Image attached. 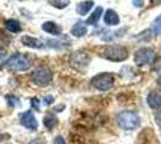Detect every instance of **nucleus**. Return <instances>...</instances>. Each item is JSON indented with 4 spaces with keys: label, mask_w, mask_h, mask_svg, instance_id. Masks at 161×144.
<instances>
[{
    "label": "nucleus",
    "mask_w": 161,
    "mask_h": 144,
    "mask_svg": "<svg viewBox=\"0 0 161 144\" xmlns=\"http://www.w3.org/2000/svg\"><path fill=\"white\" fill-rule=\"evenodd\" d=\"M48 3L52 6L57 7V8H65L70 5V0H48Z\"/></svg>",
    "instance_id": "obj_18"
},
{
    "label": "nucleus",
    "mask_w": 161,
    "mask_h": 144,
    "mask_svg": "<svg viewBox=\"0 0 161 144\" xmlns=\"http://www.w3.org/2000/svg\"><path fill=\"white\" fill-rule=\"evenodd\" d=\"M30 66H31V62L27 56L17 53V54L10 56L6 61L0 66V69L12 70V71H27L30 69Z\"/></svg>",
    "instance_id": "obj_2"
},
{
    "label": "nucleus",
    "mask_w": 161,
    "mask_h": 144,
    "mask_svg": "<svg viewBox=\"0 0 161 144\" xmlns=\"http://www.w3.org/2000/svg\"><path fill=\"white\" fill-rule=\"evenodd\" d=\"M87 33V23H84V22H77L71 29V35L75 36V37H83Z\"/></svg>",
    "instance_id": "obj_11"
},
{
    "label": "nucleus",
    "mask_w": 161,
    "mask_h": 144,
    "mask_svg": "<svg viewBox=\"0 0 161 144\" xmlns=\"http://www.w3.org/2000/svg\"><path fill=\"white\" fill-rule=\"evenodd\" d=\"M118 125L120 126L123 130L132 131L136 130L141 126V119L138 117L137 113L131 112V110H124L118 114L117 117Z\"/></svg>",
    "instance_id": "obj_1"
},
{
    "label": "nucleus",
    "mask_w": 161,
    "mask_h": 144,
    "mask_svg": "<svg viewBox=\"0 0 161 144\" xmlns=\"http://www.w3.org/2000/svg\"><path fill=\"white\" fill-rule=\"evenodd\" d=\"M154 119H155L156 125H158L159 127H161V110H159V112H156V113H155Z\"/></svg>",
    "instance_id": "obj_21"
},
{
    "label": "nucleus",
    "mask_w": 161,
    "mask_h": 144,
    "mask_svg": "<svg viewBox=\"0 0 161 144\" xmlns=\"http://www.w3.org/2000/svg\"><path fill=\"white\" fill-rule=\"evenodd\" d=\"M54 144H66V143H65L64 138L60 137V136H58V137L54 139Z\"/></svg>",
    "instance_id": "obj_24"
},
{
    "label": "nucleus",
    "mask_w": 161,
    "mask_h": 144,
    "mask_svg": "<svg viewBox=\"0 0 161 144\" xmlns=\"http://www.w3.org/2000/svg\"><path fill=\"white\" fill-rule=\"evenodd\" d=\"M103 21H105V24H107V25H111V27H114V25H118L119 24V16L118 13L114 11V10H107L106 11V13L103 16Z\"/></svg>",
    "instance_id": "obj_10"
},
{
    "label": "nucleus",
    "mask_w": 161,
    "mask_h": 144,
    "mask_svg": "<svg viewBox=\"0 0 161 144\" xmlns=\"http://www.w3.org/2000/svg\"><path fill=\"white\" fill-rule=\"evenodd\" d=\"M43 124H45V126L47 127L48 130H52L58 124V118L55 115H52V114H47L46 117L43 118Z\"/></svg>",
    "instance_id": "obj_17"
},
{
    "label": "nucleus",
    "mask_w": 161,
    "mask_h": 144,
    "mask_svg": "<svg viewBox=\"0 0 161 144\" xmlns=\"http://www.w3.org/2000/svg\"><path fill=\"white\" fill-rule=\"evenodd\" d=\"M161 3V0H153V4H159Z\"/></svg>",
    "instance_id": "obj_27"
},
{
    "label": "nucleus",
    "mask_w": 161,
    "mask_h": 144,
    "mask_svg": "<svg viewBox=\"0 0 161 144\" xmlns=\"http://www.w3.org/2000/svg\"><path fill=\"white\" fill-rule=\"evenodd\" d=\"M19 119H20V124H22L24 127H27L28 130H31V131L37 130L39 123H37L35 115H34L30 110H27V112L22 113L19 115Z\"/></svg>",
    "instance_id": "obj_8"
},
{
    "label": "nucleus",
    "mask_w": 161,
    "mask_h": 144,
    "mask_svg": "<svg viewBox=\"0 0 161 144\" xmlns=\"http://www.w3.org/2000/svg\"><path fill=\"white\" fill-rule=\"evenodd\" d=\"M102 12H103V8H102L101 6H97L94 11H93V13L88 17V19H87L86 23L89 24V25H96V24H97V22L100 21Z\"/></svg>",
    "instance_id": "obj_15"
},
{
    "label": "nucleus",
    "mask_w": 161,
    "mask_h": 144,
    "mask_svg": "<svg viewBox=\"0 0 161 144\" xmlns=\"http://www.w3.org/2000/svg\"><path fill=\"white\" fill-rule=\"evenodd\" d=\"M52 71L46 66H40L35 70L31 75L33 82L39 87H47L52 82Z\"/></svg>",
    "instance_id": "obj_5"
},
{
    "label": "nucleus",
    "mask_w": 161,
    "mask_h": 144,
    "mask_svg": "<svg viewBox=\"0 0 161 144\" xmlns=\"http://www.w3.org/2000/svg\"><path fill=\"white\" fill-rule=\"evenodd\" d=\"M39 102H40V101H39V100H37L36 97H34L33 100H31V106H33V107H34V108H35L36 110L40 109V107H39Z\"/></svg>",
    "instance_id": "obj_23"
},
{
    "label": "nucleus",
    "mask_w": 161,
    "mask_h": 144,
    "mask_svg": "<svg viewBox=\"0 0 161 144\" xmlns=\"http://www.w3.org/2000/svg\"><path fill=\"white\" fill-rule=\"evenodd\" d=\"M6 99L7 100H10V101H8V104H10V106H17V104H18V99H17V97H14V96H6Z\"/></svg>",
    "instance_id": "obj_20"
},
{
    "label": "nucleus",
    "mask_w": 161,
    "mask_h": 144,
    "mask_svg": "<svg viewBox=\"0 0 161 144\" xmlns=\"http://www.w3.org/2000/svg\"><path fill=\"white\" fill-rule=\"evenodd\" d=\"M53 96H46V97H45V99H43V101H45V103H46V104H51V103L53 102Z\"/></svg>",
    "instance_id": "obj_25"
},
{
    "label": "nucleus",
    "mask_w": 161,
    "mask_h": 144,
    "mask_svg": "<svg viewBox=\"0 0 161 144\" xmlns=\"http://www.w3.org/2000/svg\"><path fill=\"white\" fill-rule=\"evenodd\" d=\"M134 60L136 65H138V66H144L148 64H152L155 60V52L149 47H142L136 51Z\"/></svg>",
    "instance_id": "obj_6"
},
{
    "label": "nucleus",
    "mask_w": 161,
    "mask_h": 144,
    "mask_svg": "<svg viewBox=\"0 0 161 144\" xmlns=\"http://www.w3.org/2000/svg\"><path fill=\"white\" fill-rule=\"evenodd\" d=\"M113 84L114 77L112 73L108 72H102L92 78V85L100 91H107L113 87Z\"/></svg>",
    "instance_id": "obj_4"
},
{
    "label": "nucleus",
    "mask_w": 161,
    "mask_h": 144,
    "mask_svg": "<svg viewBox=\"0 0 161 144\" xmlns=\"http://www.w3.org/2000/svg\"><path fill=\"white\" fill-rule=\"evenodd\" d=\"M153 30H154V34L156 36L161 35V14L158 16L153 22Z\"/></svg>",
    "instance_id": "obj_19"
},
{
    "label": "nucleus",
    "mask_w": 161,
    "mask_h": 144,
    "mask_svg": "<svg viewBox=\"0 0 161 144\" xmlns=\"http://www.w3.org/2000/svg\"><path fill=\"white\" fill-rule=\"evenodd\" d=\"M22 43H23L24 46H27V47L35 48V49H41V48H43V43H42L40 40H37V39H35V37H31V36H28V35H24V36L22 37Z\"/></svg>",
    "instance_id": "obj_12"
},
{
    "label": "nucleus",
    "mask_w": 161,
    "mask_h": 144,
    "mask_svg": "<svg viewBox=\"0 0 161 144\" xmlns=\"http://www.w3.org/2000/svg\"><path fill=\"white\" fill-rule=\"evenodd\" d=\"M90 62V56L84 52H75L70 58V64L74 69L84 71Z\"/></svg>",
    "instance_id": "obj_7"
},
{
    "label": "nucleus",
    "mask_w": 161,
    "mask_h": 144,
    "mask_svg": "<svg viewBox=\"0 0 161 144\" xmlns=\"http://www.w3.org/2000/svg\"><path fill=\"white\" fill-rule=\"evenodd\" d=\"M6 28L8 31L11 33H20L22 31V27H20L19 22L16 19H7L6 21Z\"/></svg>",
    "instance_id": "obj_16"
},
{
    "label": "nucleus",
    "mask_w": 161,
    "mask_h": 144,
    "mask_svg": "<svg viewBox=\"0 0 161 144\" xmlns=\"http://www.w3.org/2000/svg\"><path fill=\"white\" fill-rule=\"evenodd\" d=\"M4 55H5V49L0 47V60L3 59V56H4Z\"/></svg>",
    "instance_id": "obj_26"
},
{
    "label": "nucleus",
    "mask_w": 161,
    "mask_h": 144,
    "mask_svg": "<svg viewBox=\"0 0 161 144\" xmlns=\"http://www.w3.org/2000/svg\"><path fill=\"white\" fill-rule=\"evenodd\" d=\"M42 30L46 31L51 35H60L61 34V28L54 23V22H45L42 24Z\"/></svg>",
    "instance_id": "obj_13"
},
{
    "label": "nucleus",
    "mask_w": 161,
    "mask_h": 144,
    "mask_svg": "<svg viewBox=\"0 0 161 144\" xmlns=\"http://www.w3.org/2000/svg\"><path fill=\"white\" fill-rule=\"evenodd\" d=\"M94 6V1L93 0H87V1H82L80 3L77 7H76V11H77V13L80 14V16H84V14H87L92 8Z\"/></svg>",
    "instance_id": "obj_14"
},
{
    "label": "nucleus",
    "mask_w": 161,
    "mask_h": 144,
    "mask_svg": "<svg viewBox=\"0 0 161 144\" xmlns=\"http://www.w3.org/2000/svg\"><path fill=\"white\" fill-rule=\"evenodd\" d=\"M101 56L107 59L109 61L119 62L126 60L129 56L128 49L120 46V45H112V46H106L101 52Z\"/></svg>",
    "instance_id": "obj_3"
},
{
    "label": "nucleus",
    "mask_w": 161,
    "mask_h": 144,
    "mask_svg": "<svg viewBox=\"0 0 161 144\" xmlns=\"http://www.w3.org/2000/svg\"><path fill=\"white\" fill-rule=\"evenodd\" d=\"M158 82H159V84L161 85V76L159 77V78H158Z\"/></svg>",
    "instance_id": "obj_28"
},
{
    "label": "nucleus",
    "mask_w": 161,
    "mask_h": 144,
    "mask_svg": "<svg viewBox=\"0 0 161 144\" xmlns=\"http://www.w3.org/2000/svg\"><path fill=\"white\" fill-rule=\"evenodd\" d=\"M148 106L153 109L161 108V91H152L147 96Z\"/></svg>",
    "instance_id": "obj_9"
},
{
    "label": "nucleus",
    "mask_w": 161,
    "mask_h": 144,
    "mask_svg": "<svg viewBox=\"0 0 161 144\" xmlns=\"http://www.w3.org/2000/svg\"><path fill=\"white\" fill-rule=\"evenodd\" d=\"M132 4H134L135 7H143L144 5V0H132Z\"/></svg>",
    "instance_id": "obj_22"
}]
</instances>
